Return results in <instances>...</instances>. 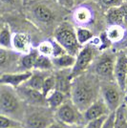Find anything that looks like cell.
I'll return each instance as SVG.
<instances>
[{"label": "cell", "instance_id": "cell-11", "mask_svg": "<svg viewBox=\"0 0 127 128\" xmlns=\"http://www.w3.org/2000/svg\"><path fill=\"white\" fill-rule=\"evenodd\" d=\"M110 113L108 107L106 106L105 102L101 98H96L95 102H92L89 106L86 108L83 114V118L86 122H89L92 120H96L98 118L107 116Z\"/></svg>", "mask_w": 127, "mask_h": 128}, {"label": "cell", "instance_id": "cell-26", "mask_svg": "<svg viewBox=\"0 0 127 128\" xmlns=\"http://www.w3.org/2000/svg\"><path fill=\"white\" fill-rule=\"evenodd\" d=\"M76 34L78 41L80 45H83L85 43H87L89 40L93 38L92 32L87 30V29H84V28H78L76 30Z\"/></svg>", "mask_w": 127, "mask_h": 128}, {"label": "cell", "instance_id": "cell-4", "mask_svg": "<svg viewBox=\"0 0 127 128\" xmlns=\"http://www.w3.org/2000/svg\"><path fill=\"white\" fill-rule=\"evenodd\" d=\"M101 98L105 102L106 106L108 107L109 111H116L118 107L122 104V93H123L120 88L116 84L106 83L100 86Z\"/></svg>", "mask_w": 127, "mask_h": 128}, {"label": "cell", "instance_id": "cell-16", "mask_svg": "<svg viewBox=\"0 0 127 128\" xmlns=\"http://www.w3.org/2000/svg\"><path fill=\"white\" fill-rule=\"evenodd\" d=\"M76 58L74 56H72L68 53H65L61 56L52 58V63L53 66H56L59 69H68L72 68L74 66Z\"/></svg>", "mask_w": 127, "mask_h": 128}, {"label": "cell", "instance_id": "cell-21", "mask_svg": "<svg viewBox=\"0 0 127 128\" xmlns=\"http://www.w3.org/2000/svg\"><path fill=\"white\" fill-rule=\"evenodd\" d=\"M115 128H127V113L125 103L123 102L115 111Z\"/></svg>", "mask_w": 127, "mask_h": 128}, {"label": "cell", "instance_id": "cell-36", "mask_svg": "<svg viewBox=\"0 0 127 128\" xmlns=\"http://www.w3.org/2000/svg\"><path fill=\"white\" fill-rule=\"evenodd\" d=\"M118 44L120 45V47H122V48H127V34H125L124 38H123Z\"/></svg>", "mask_w": 127, "mask_h": 128}, {"label": "cell", "instance_id": "cell-8", "mask_svg": "<svg viewBox=\"0 0 127 128\" xmlns=\"http://www.w3.org/2000/svg\"><path fill=\"white\" fill-rule=\"evenodd\" d=\"M50 118L46 111L36 110L25 118L22 126L24 128H47L53 123Z\"/></svg>", "mask_w": 127, "mask_h": 128}, {"label": "cell", "instance_id": "cell-34", "mask_svg": "<svg viewBox=\"0 0 127 128\" xmlns=\"http://www.w3.org/2000/svg\"><path fill=\"white\" fill-rule=\"evenodd\" d=\"M120 8L122 10V12H123V17H124V25L127 26V1L123 2L122 5H120Z\"/></svg>", "mask_w": 127, "mask_h": 128}, {"label": "cell", "instance_id": "cell-42", "mask_svg": "<svg viewBox=\"0 0 127 128\" xmlns=\"http://www.w3.org/2000/svg\"><path fill=\"white\" fill-rule=\"evenodd\" d=\"M125 92H127V80H126V89H125Z\"/></svg>", "mask_w": 127, "mask_h": 128}, {"label": "cell", "instance_id": "cell-19", "mask_svg": "<svg viewBox=\"0 0 127 128\" xmlns=\"http://www.w3.org/2000/svg\"><path fill=\"white\" fill-rule=\"evenodd\" d=\"M41 72H39L37 70L36 73H32V76L24 83V85L28 86L30 88H32V89H36V90H39V91L42 90L43 82H44V80H45V78L47 76H45Z\"/></svg>", "mask_w": 127, "mask_h": 128}, {"label": "cell", "instance_id": "cell-17", "mask_svg": "<svg viewBox=\"0 0 127 128\" xmlns=\"http://www.w3.org/2000/svg\"><path fill=\"white\" fill-rule=\"evenodd\" d=\"M125 30L122 25H110L106 32V38L110 42L120 43L125 36Z\"/></svg>", "mask_w": 127, "mask_h": 128}, {"label": "cell", "instance_id": "cell-30", "mask_svg": "<svg viewBox=\"0 0 127 128\" xmlns=\"http://www.w3.org/2000/svg\"><path fill=\"white\" fill-rule=\"evenodd\" d=\"M106 117L107 116H104V117L98 118H96V120H92L87 122V124H86V126L84 128H101L102 123H103Z\"/></svg>", "mask_w": 127, "mask_h": 128}, {"label": "cell", "instance_id": "cell-20", "mask_svg": "<svg viewBox=\"0 0 127 128\" xmlns=\"http://www.w3.org/2000/svg\"><path fill=\"white\" fill-rule=\"evenodd\" d=\"M34 12L36 17L41 22L53 21L54 17L53 12L51 11L48 7H46V6L44 5H37L34 8Z\"/></svg>", "mask_w": 127, "mask_h": 128}, {"label": "cell", "instance_id": "cell-5", "mask_svg": "<svg viewBox=\"0 0 127 128\" xmlns=\"http://www.w3.org/2000/svg\"><path fill=\"white\" fill-rule=\"evenodd\" d=\"M93 58H94V50L91 46L87 45L83 49L80 50V52L76 54L74 66L72 67V70L70 72V78L73 80L76 76L81 75L90 65Z\"/></svg>", "mask_w": 127, "mask_h": 128}, {"label": "cell", "instance_id": "cell-35", "mask_svg": "<svg viewBox=\"0 0 127 128\" xmlns=\"http://www.w3.org/2000/svg\"><path fill=\"white\" fill-rule=\"evenodd\" d=\"M58 1L66 8H72L74 5V0H58Z\"/></svg>", "mask_w": 127, "mask_h": 128}, {"label": "cell", "instance_id": "cell-32", "mask_svg": "<svg viewBox=\"0 0 127 128\" xmlns=\"http://www.w3.org/2000/svg\"><path fill=\"white\" fill-rule=\"evenodd\" d=\"M76 17H78V20L81 22H84L86 20H88V17H89V14L88 12L85 11V10H80L78 14H76Z\"/></svg>", "mask_w": 127, "mask_h": 128}, {"label": "cell", "instance_id": "cell-15", "mask_svg": "<svg viewBox=\"0 0 127 128\" xmlns=\"http://www.w3.org/2000/svg\"><path fill=\"white\" fill-rule=\"evenodd\" d=\"M106 20L109 25H124V17L120 6L111 7L106 12Z\"/></svg>", "mask_w": 127, "mask_h": 128}, {"label": "cell", "instance_id": "cell-7", "mask_svg": "<svg viewBox=\"0 0 127 128\" xmlns=\"http://www.w3.org/2000/svg\"><path fill=\"white\" fill-rule=\"evenodd\" d=\"M114 80L122 92H125L127 80V56L122 51L116 56L114 67Z\"/></svg>", "mask_w": 127, "mask_h": 128}, {"label": "cell", "instance_id": "cell-45", "mask_svg": "<svg viewBox=\"0 0 127 128\" xmlns=\"http://www.w3.org/2000/svg\"><path fill=\"white\" fill-rule=\"evenodd\" d=\"M0 29H1V28H0Z\"/></svg>", "mask_w": 127, "mask_h": 128}, {"label": "cell", "instance_id": "cell-29", "mask_svg": "<svg viewBox=\"0 0 127 128\" xmlns=\"http://www.w3.org/2000/svg\"><path fill=\"white\" fill-rule=\"evenodd\" d=\"M115 117H116L115 111L109 113L102 123L101 128H115Z\"/></svg>", "mask_w": 127, "mask_h": 128}, {"label": "cell", "instance_id": "cell-40", "mask_svg": "<svg viewBox=\"0 0 127 128\" xmlns=\"http://www.w3.org/2000/svg\"><path fill=\"white\" fill-rule=\"evenodd\" d=\"M74 128H84V127H82L81 125H76V126H74Z\"/></svg>", "mask_w": 127, "mask_h": 128}, {"label": "cell", "instance_id": "cell-12", "mask_svg": "<svg viewBox=\"0 0 127 128\" xmlns=\"http://www.w3.org/2000/svg\"><path fill=\"white\" fill-rule=\"evenodd\" d=\"M31 71L23 73H8L0 76V84L10 86L14 89H17L19 86L24 84L32 76Z\"/></svg>", "mask_w": 127, "mask_h": 128}, {"label": "cell", "instance_id": "cell-2", "mask_svg": "<svg viewBox=\"0 0 127 128\" xmlns=\"http://www.w3.org/2000/svg\"><path fill=\"white\" fill-rule=\"evenodd\" d=\"M56 41L72 56H76L80 52V44L78 41L76 31L68 23H63L58 27L54 32Z\"/></svg>", "mask_w": 127, "mask_h": 128}, {"label": "cell", "instance_id": "cell-38", "mask_svg": "<svg viewBox=\"0 0 127 128\" xmlns=\"http://www.w3.org/2000/svg\"><path fill=\"white\" fill-rule=\"evenodd\" d=\"M1 1L4 3H14L16 0H1Z\"/></svg>", "mask_w": 127, "mask_h": 128}, {"label": "cell", "instance_id": "cell-44", "mask_svg": "<svg viewBox=\"0 0 127 128\" xmlns=\"http://www.w3.org/2000/svg\"><path fill=\"white\" fill-rule=\"evenodd\" d=\"M124 1H127V0H124Z\"/></svg>", "mask_w": 127, "mask_h": 128}, {"label": "cell", "instance_id": "cell-27", "mask_svg": "<svg viewBox=\"0 0 127 128\" xmlns=\"http://www.w3.org/2000/svg\"><path fill=\"white\" fill-rule=\"evenodd\" d=\"M38 53L46 56H53L54 54V45L53 41H44L40 43L38 46Z\"/></svg>", "mask_w": 127, "mask_h": 128}, {"label": "cell", "instance_id": "cell-33", "mask_svg": "<svg viewBox=\"0 0 127 128\" xmlns=\"http://www.w3.org/2000/svg\"><path fill=\"white\" fill-rule=\"evenodd\" d=\"M7 58H8V54H7V52L5 51V49L0 47V66H2L3 64L7 61Z\"/></svg>", "mask_w": 127, "mask_h": 128}, {"label": "cell", "instance_id": "cell-31", "mask_svg": "<svg viewBox=\"0 0 127 128\" xmlns=\"http://www.w3.org/2000/svg\"><path fill=\"white\" fill-rule=\"evenodd\" d=\"M124 2V0H100V3L102 6L107 7L108 9L111 7H116V6H120Z\"/></svg>", "mask_w": 127, "mask_h": 128}, {"label": "cell", "instance_id": "cell-10", "mask_svg": "<svg viewBox=\"0 0 127 128\" xmlns=\"http://www.w3.org/2000/svg\"><path fill=\"white\" fill-rule=\"evenodd\" d=\"M18 94L20 98L24 100L27 103H30L32 106L38 107L46 103V98L41 91L30 88L24 84L18 87Z\"/></svg>", "mask_w": 127, "mask_h": 128}, {"label": "cell", "instance_id": "cell-39", "mask_svg": "<svg viewBox=\"0 0 127 128\" xmlns=\"http://www.w3.org/2000/svg\"><path fill=\"white\" fill-rule=\"evenodd\" d=\"M10 128H24V127L21 126V125H16V126H12V127H10Z\"/></svg>", "mask_w": 127, "mask_h": 128}, {"label": "cell", "instance_id": "cell-28", "mask_svg": "<svg viewBox=\"0 0 127 128\" xmlns=\"http://www.w3.org/2000/svg\"><path fill=\"white\" fill-rule=\"evenodd\" d=\"M16 125H20V122L12 118L0 114V128H10Z\"/></svg>", "mask_w": 127, "mask_h": 128}, {"label": "cell", "instance_id": "cell-24", "mask_svg": "<svg viewBox=\"0 0 127 128\" xmlns=\"http://www.w3.org/2000/svg\"><path fill=\"white\" fill-rule=\"evenodd\" d=\"M12 34L7 26L0 29V46L2 48H12Z\"/></svg>", "mask_w": 127, "mask_h": 128}, {"label": "cell", "instance_id": "cell-25", "mask_svg": "<svg viewBox=\"0 0 127 128\" xmlns=\"http://www.w3.org/2000/svg\"><path fill=\"white\" fill-rule=\"evenodd\" d=\"M56 89V76L54 75H49L45 78L44 80V82H43V86H42V92L43 96H46L51 93L53 92L54 90Z\"/></svg>", "mask_w": 127, "mask_h": 128}, {"label": "cell", "instance_id": "cell-23", "mask_svg": "<svg viewBox=\"0 0 127 128\" xmlns=\"http://www.w3.org/2000/svg\"><path fill=\"white\" fill-rule=\"evenodd\" d=\"M53 67V63H52V59L50 58L49 56H43V54H38L36 63H34V69L38 70V71H49L52 69Z\"/></svg>", "mask_w": 127, "mask_h": 128}, {"label": "cell", "instance_id": "cell-41", "mask_svg": "<svg viewBox=\"0 0 127 128\" xmlns=\"http://www.w3.org/2000/svg\"><path fill=\"white\" fill-rule=\"evenodd\" d=\"M125 103V108H126V113H127V98H126V102H124Z\"/></svg>", "mask_w": 127, "mask_h": 128}, {"label": "cell", "instance_id": "cell-14", "mask_svg": "<svg viewBox=\"0 0 127 128\" xmlns=\"http://www.w3.org/2000/svg\"><path fill=\"white\" fill-rule=\"evenodd\" d=\"M56 76V89L62 92L64 95H69L72 85V78L69 74H65L64 71L58 73Z\"/></svg>", "mask_w": 127, "mask_h": 128}, {"label": "cell", "instance_id": "cell-3", "mask_svg": "<svg viewBox=\"0 0 127 128\" xmlns=\"http://www.w3.org/2000/svg\"><path fill=\"white\" fill-rule=\"evenodd\" d=\"M20 109L19 96L10 86L0 84V114L16 120L14 115Z\"/></svg>", "mask_w": 127, "mask_h": 128}, {"label": "cell", "instance_id": "cell-13", "mask_svg": "<svg viewBox=\"0 0 127 128\" xmlns=\"http://www.w3.org/2000/svg\"><path fill=\"white\" fill-rule=\"evenodd\" d=\"M12 48L22 54H27L31 51V39L26 34L17 32L12 38Z\"/></svg>", "mask_w": 127, "mask_h": 128}, {"label": "cell", "instance_id": "cell-9", "mask_svg": "<svg viewBox=\"0 0 127 128\" xmlns=\"http://www.w3.org/2000/svg\"><path fill=\"white\" fill-rule=\"evenodd\" d=\"M116 58L109 54H103L98 59L96 65V73L98 76L106 80H111L114 78V67H115Z\"/></svg>", "mask_w": 127, "mask_h": 128}, {"label": "cell", "instance_id": "cell-18", "mask_svg": "<svg viewBox=\"0 0 127 128\" xmlns=\"http://www.w3.org/2000/svg\"><path fill=\"white\" fill-rule=\"evenodd\" d=\"M65 96L62 92L54 89L53 92H51L47 96H46V104L50 107L51 109L56 110L58 107L60 106L64 102Z\"/></svg>", "mask_w": 127, "mask_h": 128}, {"label": "cell", "instance_id": "cell-37", "mask_svg": "<svg viewBox=\"0 0 127 128\" xmlns=\"http://www.w3.org/2000/svg\"><path fill=\"white\" fill-rule=\"evenodd\" d=\"M47 128H62L59 124H56V123H52V124H50Z\"/></svg>", "mask_w": 127, "mask_h": 128}, {"label": "cell", "instance_id": "cell-6", "mask_svg": "<svg viewBox=\"0 0 127 128\" xmlns=\"http://www.w3.org/2000/svg\"><path fill=\"white\" fill-rule=\"evenodd\" d=\"M80 113L73 102H63L56 109V116L58 120L65 125H76L80 120Z\"/></svg>", "mask_w": 127, "mask_h": 128}, {"label": "cell", "instance_id": "cell-22", "mask_svg": "<svg viewBox=\"0 0 127 128\" xmlns=\"http://www.w3.org/2000/svg\"><path fill=\"white\" fill-rule=\"evenodd\" d=\"M38 51H30L21 58V65L27 71H31L34 67V63L38 56Z\"/></svg>", "mask_w": 127, "mask_h": 128}, {"label": "cell", "instance_id": "cell-1", "mask_svg": "<svg viewBox=\"0 0 127 128\" xmlns=\"http://www.w3.org/2000/svg\"><path fill=\"white\" fill-rule=\"evenodd\" d=\"M100 90V86L96 83L95 78L78 76L72 80L70 91L72 102L80 112L83 113L92 102L98 98V93Z\"/></svg>", "mask_w": 127, "mask_h": 128}, {"label": "cell", "instance_id": "cell-43", "mask_svg": "<svg viewBox=\"0 0 127 128\" xmlns=\"http://www.w3.org/2000/svg\"><path fill=\"white\" fill-rule=\"evenodd\" d=\"M126 49H127V48H126ZM124 53H125V54H126V56H127V50L125 51V52H124Z\"/></svg>", "mask_w": 127, "mask_h": 128}]
</instances>
